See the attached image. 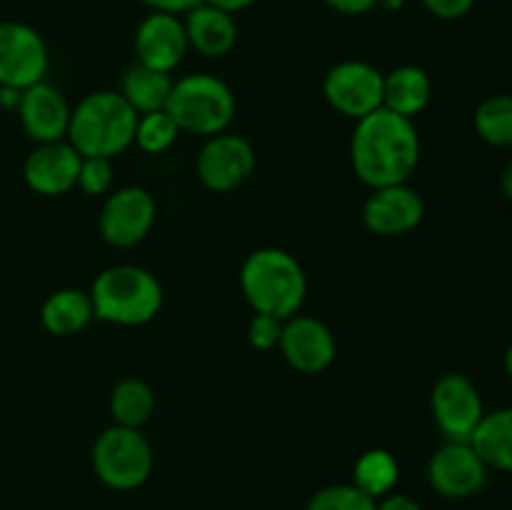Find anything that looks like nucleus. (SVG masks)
Returning a JSON list of instances; mask_svg holds the SVG:
<instances>
[{"mask_svg":"<svg viewBox=\"0 0 512 510\" xmlns=\"http://www.w3.org/2000/svg\"><path fill=\"white\" fill-rule=\"evenodd\" d=\"M48 70V48L35 28L0 20V85L25 90L40 83Z\"/></svg>","mask_w":512,"mask_h":510,"instance_id":"obj_9","label":"nucleus"},{"mask_svg":"<svg viewBox=\"0 0 512 510\" xmlns=\"http://www.w3.org/2000/svg\"><path fill=\"white\" fill-rule=\"evenodd\" d=\"M240 288L255 313L288 320L303 308L308 280L293 255L280 248H260L245 258Z\"/></svg>","mask_w":512,"mask_h":510,"instance_id":"obj_3","label":"nucleus"},{"mask_svg":"<svg viewBox=\"0 0 512 510\" xmlns=\"http://www.w3.org/2000/svg\"><path fill=\"white\" fill-rule=\"evenodd\" d=\"M155 210V198L140 185L115 190L100 210V235L113 248H133L153 228Z\"/></svg>","mask_w":512,"mask_h":510,"instance_id":"obj_10","label":"nucleus"},{"mask_svg":"<svg viewBox=\"0 0 512 510\" xmlns=\"http://www.w3.org/2000/svg\"><path fill=\"white\" fill-rule=\"evenodd\" d=\"M433 95L428 73L418 65H400L385 75L383 83V108L413 120L423 113Z\"/></svg>","mask_w":512,"mask_h":510,"instance_id":"obj_19","label":"nucleus"},{"mask_svg":"<svg viewBox=\"0 0 512 510\" xmlns=\"http://www.w3.org/2000/svg\"><path fill=\"white\" fill-rule=\"evenodd\" d=\"M18 113L25 133L35 143H55V140L68 138L70 105L55 85L40 80L25 88L20 93Z\"/></svg>","mask_w":512,"mask_h":510,"instance_id":"obj_17","label":"nucleus"},{"mask_svg":"<svg viewBox=\"0 0 512 510\" xmlns=\"http://www.w3.org/2000/svg\"><path fill=\"white\" fill-rule=\"evenodd\" d=\"M475 0H423L425 8L440 20H458L473 8Z\"/></svg>","mask_w":512,"mask_h":510,"instance_id":"obj_30","label":"nucleus"},{"mask_svg":"<svg viewBox=\"0 0 512 510\" xmlns=\"http://www.w3.org/2000/svg\"><path fill=\"white\" fill-rule=\"evenodd\" d=\"M155 410V393L145 380L123 378L110 390V415L115 425L138 428L150 420Z\"/></svg>","mask_w":512,"mask_h":510,"instance_id":"obj_23","label":"nucleus"},{"mask_svg":"<svg viewBox=\"0 0 512 510\" xmlns=\"http://www.w3.org/2000/svg\"><path fill=\"white\" fill-rule=\"evenodd\" d=\"M385 75L365 60H343L328 70L323 83L325 100L345 118L360 120L383 108Z\"/></svg>","mask_w":512,"mask_h":510,"instance_id":"obj_7","label":"nucleus"},{"mask_svg":"<svg viewBox=\"0 0 512 510\" xmlns=\"http://www.w3.org/2000/svg\"><path fill=\"white\" fill-rule=\"evenodd\" d=\"M113 185V165L108 158H83L78 188L88 195H105Z\"/></svg>","mask_w":512,"mask_h":510,"instance_id":"obj_28","label":"nucleus"},{"mask_svg":"<svg viewBox=\"0 0 512 510\" xmlns=\"http://www.w3.org/2000/svg\"><path fill=\"white\" fill-rule=\"evenodd\" d=\"M165 110L185 133L213 138L233 123L235 95L215 75L193 73L175 80Z\"/></svg>","mask_w":512,"mask_h":510,"instance_id":"obj_5","label":"nucleus"},{"mask_svg":"<svg viewBox=\"0 0 512 510\" xmlns=\"http://www.w3.org/2000/svg\"><path fill=\"white\" fill-rule=\"evenodd\" d=\"M80 163H83V155L68 140L38 143V148L25 158V183L38 195H48V198L63 195L78 185Z\"/></svg>","mask_w":512,"mask_h":510,"instance_id":"obj_15","label":"nucleus"},{"mask_svg":"<svg viewBox=\"0 0 512 510\" xmlns=\"http://www.w3.org/2000/svg\"><path fill=\"white\" fill-rule=\"evenodd\" d=\"M378 5H383V8L393 10V8H400V5H403V0H378Z\"/></svg>","mask_w":512,"mask_h":510,"instance_id":"obj_37","label":"nucleus"},{"mask_svg":"<svg viewBox=\"0 0 512 510\" xmlns=\"http://www.w3.org/2000/svg\"><path fill=\"white\" fill-rule=\"evenodd\" d=\"M488 465L483 463L470 443L448 440L435 450L428 463V480L433 490L443 498L463 500L478 495L488 483Z\"/></svg>","mask_w":512,"mask_h":510,"instance_id":"obj_12","label":"nucleus"},{"mask_svg":"<svg viewBox=\"0 0 512 510\" xmlns=\"http://www.w3.org/2000/svg\"><path fill=\"white\" fill-rule=\"evenodd\" d=\"M500 185H503V193H505V198L512 200V163L508 165V168H505L503 178H500Z\"/></svg>","mask_w":512,"mask_h":510,"instance_id":"obj_36","label":"nucleus"},{"mask_svg":"<svg viewBox=\"0 0 512 510\" xmlns=\"http://www.w3.org/2000/svg\"><path fill=\"white\" fill-rule=\"evenodd\" d=\"M470 445L488 468L512 473V408L485 413Z\"/></svg>","mask_w":512,"mask_h":510,"instance_id":"obj_21","label":"nucleus"},{"mask_svg":"<svg viewBox=\"0 0 512 510\" xmlns=\"http://www.w3.org/2000/svg\"><path fill=\"white\" fill-rule=\"evenodd\" d=\"M200 183L213 193H230L240 188L255 170V150L250 140L235 133H218L208 138L198 155Z\"/></svg>","mask_w":512,"mask_h":510,"instance_id":"obj_11","label":"nucleus"},{"mask_svg":"<svg viewBox=\"0 0 512 510\" xmlns=\"http://www.w3.org/2000/svg\"><path fill=\"white\" fill-rule=\"evenodd\" d=\"M435 423L440 433L455 443H470L475 428L483 420V398L473 380L463 373H448L433 385L430 395Z\"/></svg>","mask_w":512,"mask_h":510,"instance_id":"obj_8","label":"nucleus"},{"mask_svg":"<svg viewBox=\"0 0 512 510\" xmlns=\"http://www.w3.org/2000/svg\"><path fill=\"white\" fill-rule=\"evenodd\" d=\"M350 160L355 175L373 190L408 183L420 163V135L413 120L388 108L355 120Z\"/></svg>","mask_w":512,"mask_h":510,"instance_id":"obj_1","label":"nucleus"},{"mask_svg":"<svg viewBox=\"0 0 512 510\" xmlns=\"http://www.w3.org/2000/svg\"><path fill=\"white\" fill-rule=\"evenodd\" d=\"M95 318L93 300L90 293H83L78 288H63L48 295L40 310V320H43L45 330L53 335H75Z\"/></svg>","mask_w":512,"mask_h":510,"instance_id":"obj_20","label":"nucleus"},{"mask_svg":"<svg viewBox=\"0 0 512 510\" xmlns=\"http://www.w3.org/2000/svg\"><path fill=\"white\" fill-rule=\"evenodd\" d=\"M180 128L175 120L170 118L168 110H155V113L138 115V125H135V140L143 153H163L170 145L178 140Z\"/></svg>","mask_w":512,"mask_h":510,"instance_id":"obj_26","label":"nucleus"},{"mask_svg":"<svg viewBox=\"0 0 512 510\" xmlns=\"http://www.w3.org/2000/svg\"><path fill=\"white\" fill-rule=\"evenodd\" d=\"M330 8H335L338 13L345 15H363L368 10H373L378 5V0H325Z\"/></svg>","mask_w":512,"mask_h":510,"instance_id":"obj_32","label":"nucleus"},{"mask_svg":"<svg viewBox=\"0 0 512 510\" xmlns=\"http://www.w3.org/2000/svg\"><path fill=\"white\" fill-rule=\"evenodd\" d=\"M375 510H423V508H420V503H415L413 498H408V495L390 493L385 495V498H380L378 508Z\"/></svg>","mask_w":512,"mask_h":510,"instance_id":"obj_33","label":"nucleus"},{"mask_svg":"<svg viewBox=\"0 0 512 510\" xmlns=\"http://www.w3.org/2000/svg\"><path fill=\"white\" fill-rule=\"evenodd\" d=\"M183 20L170 13H150L135 30V55L140 65L173 73L188 53Z\"/></svg>","mask_w":512,"mask_h":510,"instance_id":"obj_16","label":"nucleus"},{"mask_svg":"<svg viewBox=\"0 0 512 510\" xmlns=\"http://www.w3.org/2000/svg\"><path fill=\"white\" fill-rule=\"evenodd\" d=\"M95 475L113 490H135L153 473V448L138 428L110 425L93 445Z\"/></svg>","mask_w":512,"mask_h":510,"instance_id":"obj_6","label":"nucleus"},{"mask_svg":"<svg viewBox=\"0 0 512 510\" xmlns=\"http://www.w3.org/2000/svg\"><path fill=\"white\" fill-rule=\"evenodd\" d=\"M20 93H23V90H15V88H3V85H0V103L3 105H18L20 103Z\"/></svg>","mask_w":512,"mask_h":510,"instance_id":"obj_35","label":"nucleus"},{"mask_svg":"<svg viewBox=\"0 0 512 510\" xmlns=\"http://www.w3.org/2000/svg\"><path fill=\"white\" fill-rule=\"evenodd\" d=\"M400 478L398 460L383 448L368 450L358 458L353 468V485L358 490H363L365 495H370L373 500L385 498V495L393 493L395 483Z\"/></svg>","mask_w":512,"mask_h":510,"instance_id":"obj_24","label":"nucleus"},{"mask_svg":"<svg viewBox=\"0 0 512 510\" xmlns=\"http://www.w3.org/2000/svg\"><path fill=\"white\" fill-rule=\"evenodd\" d=\"M278 348L290 368L303 375H318L328 370L338 353L328 325L310 315H293L285 320Z\"/></svg>","mask_w":512,"mask_h":510,"instance_id":"obj_13","label":"nucleus"},{"mask_svg":"<svg viewBox=\"0 0 512 510\" xmlns=\"http://www.w3.org/2000/svg\"><path fill=\"white\" fill-rule=\"evenodd\" d=\"M505 370H508V375L512 378V343H510L508 353H505Z\"/></svg>","mask_w":512,"mask_h":510,"instance_id":"obj_38","label":"nucleus"},{"mask_svg":"<svg viewBox=\"0 0 512 510\" xmlns=\"http://www.w3.org/2000/svg\"><path fill=\"white\" fill-rule=\"evenodd\" d=\"M423 218V198L408 183L375 188L363 205L365 228L375 235H385V238L410 233L423 223Z\"/></svg>","mask_w":512,"mask_h":510,"instance_id":"obj_14","label":"nucleus"},{"mask_svg":"<svg viewBox=\"0 0 512 510\" xmlns=\"http://www.w3.org/2000/svg\"><path fill=\"white\" fill-rule=\"evenodd\" d=\"M145 5L153 8V13H170V15H180V13H190L193 8H198L203 0H143Z\"/></svg>","mask_w":512,"mask_h":510,"instance_id":"obj_31","label":"nucleus"},{"mask_svg":"<svg viewBox=\"0 0 512 510\" xmlns=\"http://www.w3.org/2000/svg\"><path fill=\"white\" fill-rule=\"evenodd\" d=\"M285 320L273 318V315L255 313V318L248 323V343L258 350H270L280 343Z\"/></svg>","mask_w":512,"mask_h":510,"instance_id":"obj_29","label":"nucleus"},{"mask_svg":"<svg viewBox=\"0 0 512 510\" xmlns=\"http://www.w3.org/2000/svg\"><path fill=\"white\" fill-rule=\"evenodd\" d=\"M203 3L213 5V8H220V10H225V13L233 15V13H238V10L250 8L255 0H203Z\"/></svg>","mask_w":512,"mask_h":510,"instance_id":"obj_34","label":"nucleus"},{"mask_svg":"<svg viewBox=\"0 0 512 510\" xmlns=\"http://www.w3.org/2000/svg\"><path fill=\"white\" fill-rule=\"evenodd\" d=\"M173 83L175 80L170 78V73L138 63L125 70L120 80V95L138 115L155 113V110H165Z\"/></svg>","mask_w":512,"mask_h":510,"instance_id":"obj_22","label":"nucleus"},{"mask_svg":"<svg viewBox=\"0 0 512 510\" xmlns=\"http://www.w3.org/2000/svg\"><path fill=\"white\" fill-rule=\"evenodd\" d=\"M138 113L115 90L90 93L70 110L68 143L83 158L113 160L135 140Z\"/></svg>","mask_w":512,"mask_h":510,"instance_id":"obj_2","label":"nucleus"},{"mask_svg":"<svg viewBox=\"0 0 512 510\" xmlns=\"http://www.w3.org/2000/svg\"><path fill=\"white\" fill-rule=\"evenodd\" d=\"M183 25L188 45L205 58H223L235 48V40H238V25L233 15L208 3H200L198 8L185 13Z\"/></svg>","mask_w":512,"mask_h":510,"instance_id":"obj_18","label":"nucleus"},{"mask_svg":"<svg viewBox=\"0 0 512 510\" xmlns=\"http://www.w3.org/2000/svg\"><path fill=\"white\" fill-rule=\"evenodd\" d=\"M95 318L113 325H145L163 308V288L140 265H113L90 288Z\"/></svg>","mask_w":512,"mask_h":510,"instance_id":"obj_4","label":"nucleus"},{"mask_svg":"<svg viewBox=\"0 0 512 510\" xmlns=\"http://www.w3.org/2000/svg\"><path fill=\"white\" fill-rule=\"evenodd\" d=\"M475 133L495 148L512 145V95H493L475 110Z\"/></svg>","mask_w":512,"mask_h":510,"instance_id":"obj_25","label":"nucleus"},{"mask_svg":"<svg viewBox=\"0 0 512 510\" xmlns=\"http://www.w3.org/2000/svg\"><path fill=\"white\" fill-rule=\"evenodd\" d=\"M378 500L350 485H328L310 498L308 510H375Z\"/></svg>","mask_w":512,"mask_h":510,"instance_id":"obj_27","label":"nucleus"}]
</instances>
